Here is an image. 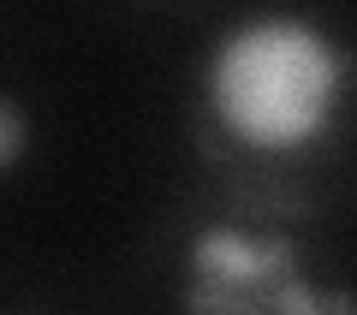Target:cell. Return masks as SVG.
I'll use <instances>...</instances> for the list:
<instances>
[{
    "label": "cell",
    "mask_w": 357,
    "mask_h": 315,
    "mask_svg": "<svg viewBox=\"0 0 357 315\" xmlns=\"http://www.w3.org/2000/svg\"><path fill=\"white\" fill-rule=\"evenodd\" d=\"M208 89L238 131L262 143H298L328 114L340 60L304 24H250L215 54Z\"/></svg>",
    "instance_id": "obj_1"
},
{
    "label": "cell",
    "mask_w": 357,
    "mask_h": 315,
    "mask_svg": "<svg viewBox=\"0 0 357 315\" xmlns=\"http://www.w3.org/2000/svg\"><path fill=\"white\" fill-rule=\"evenodd\" d=\"M24 149V119H18V107L6 95H0V167L13 161V155Z\"/></svg>",
    "instance_id": "obj_2"
}]
</instances>
